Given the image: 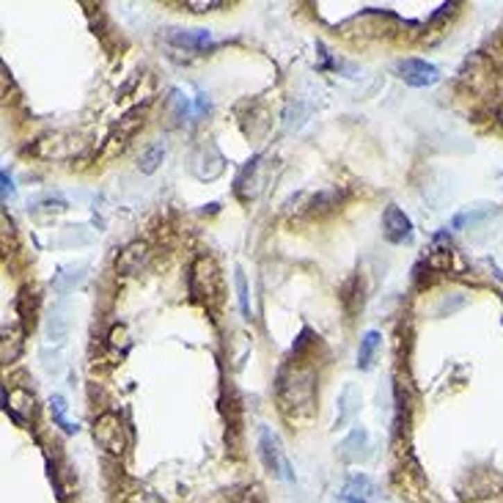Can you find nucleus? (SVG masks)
Wrapping results in <instances>:
<instances>
[{
	"label": "nucleus",
	"instance_id": "4",
	"mask_svg": "<svg viewBox=\"0 0 503 503\" xmlns=\"http://www.w3.org/2000/svg\"><path fill=\"white\" fill-rule=\"evenodd\" d=\"M259 454H262V459H264V465H267L270 473H275L278 479H287V481L294 479V473L289 468L287 454L281 448V440H278V434L270 429V427H262L259 429Z\"/></svg>",
	"mask_w": 503,
	"mask_h": 503
},
{
	"label": "nucleus",
	"instance_id": "12",
	"mask_svg": "<svg viewBox=\"0 0 503 503\" xmlns=\"http://www.w3.org/2000/svg\"><path fill=\"white\" fill-rule=\"evenodd\" d=\"M371 495H374V484H371L368 476H355L344 490V501L347 503H368Z\"/></svg>",
	"mask_w": 503,
	"mask_h": 503
},
{
	"label": "nucleus",
	"instance_id": "16",
	"mask_svg": "<svg viewBox=\"0 0 503 503\" xmlns=\"http://www.w3.org/2000/svg\"><path fill=\"white\" fill-rule=\"evenodd\" d=\"M19 336H22V330H17V327L3 330V360L6 363L19 358V352H22V339Z\"/></svg>",
	"mask_w": 503,
	"mask_h": 503
},
{
	"label": "nucleus",
	"instance_id": "11",
	"mask_svg": "<svg viewBox=\"0 0 503 503\" xmlns=\"http://www.w3.org/2000/svg\"><path fill=\"white\" fill-rule=\"evenodd\" d=\"M33 154L44 157V160H64L72 154V144L64 141V135H56V138H44L39 141V146L33 148Z\"/></svg>",
	"mask_w": 503,
	"mask_h": 503
},
{
	"label": "nucleus",
	"instance_id": "13",
	"mask_svg": "<svg viewBox=\"0 0 503 503\" xmlns=\"http://www.w3.org/2000/svg\"><path fill=\"white\" fill-rule=\"evenodd\" d=\"M17 314H19L22 330H31L36 325V294L31 289H22V294L17 300Z\"/></svg>",
	"mask_w": 503,
	"mask_h": 503
},
{
	"label": "nucleus",
	"instance_id": "23",
	"mask_svg": "<svg viewBox=\"0 0 503 503\" xmlns=\"http://www.w3.org/2000/svg\"><path fill=\"white\" fill-rule=\"evenodd\" d=\"M8 198H14V182H11V176L3 171V201H8Z\"/></svg>",
	"mask_w": 503,
	"mask_h": 503
},
{
	"label": "nucleus",
	"instance_id": "3",
	"mask_svg": "<svg viewBox=\"0 0 503 503\" xmlns=\"http://www.w3.org/2000/svg\"><path fill=\"white\" fill-rule=\"evenodd\" d=\"M94 440L102 451L113 454V457H121L130 445V434L124 421L116 416V413H102L96 421H94Z\"/></svg>",
	"mask_w": 503,
	"mask_h": 503
},
{
	"label": "nucleus",
	"instance_id": "10",
	"mask_svg": "<svg viewBox=\"0 0 503 503\" xmlns=\"http://www.w3.org/2000/svg\"><path fill=\"white\" fill-rule=\"evenodd\" d=\"M210 31H168V42L176 44V47H185V50H201L204 44H210Z\"/></svg>",
	"mask_w": 503,
	"mask_h": 503
},
{
	"label": "nucleus",
	"instance_id": "9",
	"mask_svg": "<svg viewBox=\"0 0 503 503\" xmlns=\"http://www.w3.org/2000/svg\"><path fill=\"white\" fill-rule=\"evenodd\" d=\"M360 410V391L358 385H344L341 396H339V418H336V427H344L347 421H352V416Z\"/></svg>",
	"mask_w": 503,
	"mask_h": 503
},
{
	"label": "nucleus",
	"instance_id": "19",
	"mask_svg": "<svg viewBox=\"0 0 503 503\" xmlns=\"http://www.w3.org/2000/svg\"><path fill=\"white\" fill-rule=\"evenodd\" d=\"M50 404H53V413H56L58 424H61L67 432H77V427L67 421V402H64V396H53V399H50Z\"/></svg>",
	"mask_w": 503,
	"mask_h": 503
},
{
	"label": "nucleus",
	"instance_id": "2",
	"mask_svg": "<svg viewBox=\"0 0 503 503\" xmlns=\"http://www.w3.org/2000/svg\"><path fill=\"white\" fill-rule=\"evenodd\" d=\"M190 294L207 305H217L223 297V275L212 256H198L190 270Z\"/></svg>",
	"mask_w": 503,
	"mask_h": 503
},
{
	"label": "nucleus",
	"instance_id": "5",
	"mask_svg": "<svg viewBox=\"0 0 503 503\" xmlns=\"http://www.w3.org/2000/svg\"><path fill=\"white\" fill-rule=\"evenodd\" d=\"M396 72L413 88H429L440 80V69L429 61H421V58H402L396 64Z\"/></svg>",
	"mask_w": 503,
	"mask_h": 503
},
{
	"label": "nucleus",
	"instance_id": "17",
	"mask_svg": "<svg viewBox=\"0 0 503 503\" xmlns=\"http://www.w3.org/2000/svg\"><path fill=\"white\" fill-rule=\"evenodd\" d=\"M162 157H165V146H151L148 151H146L144 157H141V162H138V168L144 171V173H154L157 168H160V162H162Z\"/></svg>",
	"mask_w": 503,
	"mask_h": 503
},
{
	"label": "nucleus",
	"instance_id": "22",
	"mask_svg": "<svg viewBox=\"0 0 503 503\" xmlns=\"http://www.w3.org/2000/svg\"><path fill=\"white\" fill-rule=\"evenodd\" d=\"M124 503H162L157 495H151V493H135V495H130Z\"/></svg>",
	"mask_w": 503,
	"mask_h": 503
},
{
	"label": "nucleus",
	"instance_id": "20",
	"mask_svg": "<svg viewBox=\"0 0 503 503\" xmlns=\"http://www.w3.org/2000/svg\"><path fill=\"white\" fill-rule=\"evenodd\" d=\"M6 407H11V410H31L33 407V399L25 391H14L11 399H6Z\"/></svg>",
	"mask_w": 503,
	"mask_h": 503
},
{
	"label": "nucleus",
	"instance_id": "8",
	"mask_svg": "<svg viewBox=\"0 0 503 503\" xmlns=\"http://www.w3.org/2000/svg\"><path fill=\"white\" fill-rule=\"evenodd\" d=\"M69 327H72V322H69V311H67V305L61 302V305H56V308L50 311V316H47V341H53V344H64V341H67V336H69Z\"/></svg>",
	"mask_w": 503,
	"mask_h": 503
},
{
	"label": "nucleus",
	"instance_id": "15",
	"mask_svg": "<svg viewBox=\"0 0 503 503\" xmlns=\"http://www.w3.org/2000/svg\"><path fill=\"white\" fill-rule=\"evenodd\" d=\"M380 341H382V336L377 333V330H368L363 339H360V350H358V368H371V363H374V352H377V347H380Z\"/></svg>",
	"mask_w": 503,
	"mask_h": 503
},
{
	"label": "nucleus",
	"instance_id": "1",
	"mask_svg": "<svg viewBox=\"0 0 503 503\" xmlns=\"http://www.w3.org/2000/svg\"><path fill=\"white\" fill-rule=\"evenodd\" d=\"M278 404L289 421H305L316 410V374L308 366H289L278 377Z\"/></svg>",
	"mask_w": 503,
	"mask_h": 503
},
{
	"label": "nucleus",
	"instance_id": "7",
	"mask_svg": "<svg viewBox=\"0 0 503 503\" xmlns=\"http://www.w3.org/2000/svg\"><path fill=\"white\" fill-rule=\"evenodd\" d=\"M148 245L146 242H130L121 253H119V259H116V273H121V275H135V273H141L146 267V262H148Z\"/></svg>",
	"mask_w": 503,
	"mask_h": 503
},
{
	"label": "nucleus",
	"instance_id": "18",
	"mask_svg": "<svg viewBox=\"0 0 503 503\" xmlns=\"http://www.w3.org/2000/svg\"><path fill=\"white\" fill-rule=\"evenodd\" d=\"M234 284H237V297H239V311L242 316H250V302H248V281H245V273L237 267L234 270Z\"/></svg>",
	"mask_w": 503,
	"mask_h": 503
},
{
	"label": "nucleus",
	"instance_id": "21",
	"mask_svg": "<svg viewBox=\"0 0 503 503\" xmlns=\"http://www.w3.org/2000/svg\"><path fill=\"white\" fill-rule=\"evenodd\" d=\"M220 6H223L220 0H210V3H196V0H190V3H187V8H190V11H198V14H201V11H212V8H220Z\"/></svg>",
	"mask_w": 503,
	"mask_h": 503
},
{
	"label": "nucleus",
	"instance_id": "14",
	"mask_svg": "<svg viewBox=\"0 0 503 503\" xmlns=\"http://www.w3.org/2000/svg\"><path fill=\"white\" fill-rule=\"evenodd\" d=\"M366 445H368V432L355 429L344 443H341V457H344L347 462H355V459H360V457L366 454V451H363Z\"/></svg>",
	"mask_w": 503,
	"mask_h": 503
},
{
	"label": "nucleus",
	"instance_id": "6",
	"mask_svg": "<svg viewBox=\"0 0 503 503\" xmlns=\"http://www.w3.org/2000/svg\"><path fill=\"white\" fill-rule=\"evenodd\" d=\"M382 234H385L388 242L404 245V242L413 239V223H410V217L404 215L399 207L391 204V207L385 210V217H382Z\"/></svg>",
	"mask_w": 503,
	"mask_h": 503
}]
</instances>
